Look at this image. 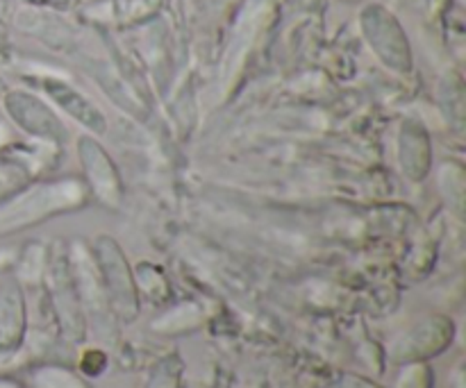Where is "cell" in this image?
Masks as SVG:
<instances>
[{"instance_id": "11", "label": "cell", "mask_w": 466, "mask_h": 388, "mask_svg": "<svg viewBox=\"0 0 466 388\" xmlns=\"http://www.w3.org/2000/svg\"><path fill=\"white\" fill-rule=\"evenodd\" d=\"M432 382L435 375L426 362H410L399 371L394 388H432Z\"/></svg>"}, {"instance_id": "4", "label": "cell", "mask_w": 466, "mask_h": 388, "mask_svg": "<svg viewBox=\"0 0 466 388\" xmlns=\"http://www.w3.org/2000/svg\"><path fill=\"white\" fill-rule=\"evenodd\" d=\"M71 268L85 318L94 323L98 336H107L109 339L116 330V313H114L112 303H109V295L105 291L103 280H100L98 268L89 257H82L80 253H73Z\"/></svg>"}, {"instance_id": "5", "label": "cell", "mask_w": 466, "mask_h": 388, "mask_svg": "<svg viewBox=\"0 0 466 388\" xmlns=\"http://www.w3.org/2000/svg\"><path fill=\"white\" fill-rule=\"evenodd\" d=\"M362 27L367 35L369 44L373 45L380 59L390 64L396 71H405L410 68V50L408 41H405L403 30H400L399 21L391 18V14L382 7H367L362 14Z\"/></svg>"}, {"instance_id": "1", "label": "cell", "mask_w": 466, "mask_h": 388, "mask_svg": "<svg viewBox=\"0 0 466 388\" xmlns=\"http://www.w3.org/2000/svg\"><path fill=\"white\" fill-rule=\"evenodd\" d=\"M96 268L116 318L126 323L135 321L139 316V289L123 257V250L109 236H100L96 244Z\"/></svg>"}, {"instance_id": "8", "label": "cell", "mask_w": 466, "mask_h": 388, "mask_svg": "<svg viewBox=\"0 0 466 388\" xmlns=\"http://www.w3.org/2000/svg\"><path fill=\"white\" fill-rule=\"evenodd\" d=\"M46 91H48L50 98L57 100V103L62 104V107L66 109L73 118L82 121L86 127H96V125L105 127V121L98 116V112H96V109L91 107V104L86 103L80 94H76L71 86L62 85V82L48 80L46 82Z\"/></svg>"}, {"instance_id": "9", "label": "cell", "mask_w": 466, "mask_h": 388, "mask_svg": "<svg viewBox=\"0 0 466 388\" xmlns=\"http://www.w3.org/2000/svg\"><path fill=\"white\" fill-rule=\"evenodd\" d=\"M27 388H91L89 382L62 363H41L27 375Z\"/></svg>"}, {"instance_id": "16", "label": "cell", "mask_w": 466, "mask_h": 388, "mask_svg": "<svg viewBox=\"0 0 466 388\" xmlns=\"http://www.w3.org/2000/svg\"><path fill=\"white\" fill-rule=\"evenodd\" d=\"M85 3H96V0H85Z\"/></svg>"}, {"instance_id": "12", "label": "cell", "mask_w": 466, "mask_h": 388, "mask_svg": "<svg viewBox=\"0 0 466 388\" xmlns=\"http://www.w3.org/2000/svg\"><path fill=\"white\" fill-rule=\"evenodd\" d=\"M180 386V362L176 357H168L159 363L155 371L148 388H177Z\"/></svg>"}, {"instance_id": "15", "label": "cell", "mask_w": 466, "mask_h": 388, "mask_svg": "<svg viewBox=\"0 0 466 388\" xmlns=\"http://www.w3.org/2000/svg\"><path fill=\"white\" fill-rule=\"evenodd\" d=\"M0 388H27V386H25V384H21V382L12 380V377L0 375Z\"/></svg>"}, {"instance_id": "7", "label": "cell", "mask_w": 466, "mask_h": 388, "mask_svg": "<svg viewBox=\"0 0 466 388\" xmlns=\"http://www.w3.org/2000/svg\"><path fill=\"white\" fill-rule=\"evenodd\" d=\"M80 157L82 164L86 168V175H89L91 189L98 191L100 200L114 204L121 194V186H118L116 171H114V164L109 162L107 154L98 148L96 141H91L89 136H82L80 139Z\"/></svg>"}, {"instance_id": "3", "label": "cell", "mask_w": 466, "mask_h": 388, "mask_svg": "<svg viewBox=\"0 0 466 388\" xmlns=\"http://www.w3.org/2000/svg\"><path fill=\"white\" fill-rule=\"evenodd\" d=\"M455 336L453 321L446 316H428L410 327L391 343V357L399 363L428 362L451 345Z\"/></svg>"}, {"instance_id": "14", "label": "cell", "mask_w": 466, "mask_h": 388, "mask_svg": "<svg viewBox=\"0 0 466 388\" xmlns=\"http://www.w3.org/2000/svg\"><path fill=\"white\" fill-rule=\"evenodd\" d=\"M464 375H462V363H458V368L453 371V375H451V386L453 388H464Z\"/></svg>"}, {"instance_id": "10", "label": "cell", "mask_w": 466, "mask_h": 388, "mask_svg": "<svg viewBox=\"0 0 466 388\" xmlns=\"http://www.w3.org/2000/svg\"><path fill=\"white\" fill-rule=\"evenodd\" d=\"M200 325H203V313H200V309L194 303H185L173 307L164 316L155 318L150 327L155 332H159V334H185V332L198 330Z\"/></svg>"}, {"instance_id": "6", "label": "cell", "mask_w": 466, "mask_h": 388, "mask_svg": "<svg viewBox=\"0 0 466 388\" xmlns=\"http://www.w3.org/2000/svg\"><path fill=\"white\" fill-rule=\"evenodd\" d=\"M25 295L16 280L0 284V353L18 350L25 341Z\"/></svg>"}, {"instance_id": "2", "label": "cell", "mask_w": 466, "mask_h": 388, "mask_svg": "<svg viewBox=\"0 0 466 388\" xmlns=\"http://www.w3.org/2000/svg\"><path fill=\"white\" fill-rule=\"evenodd\" d=\"M46 286H48L50 303L62 336L71 343H80L86 332V318L82 312L80 295H77L76 277H73L71 259L53 257L46 268Z\"/></svg>"}, {"instance_id": "13", "label": "cell", "mask_w": 466, "mask_h": 388, "mask_svg": "<svg viewBox=\"0 0 466 388\" xmlns=\"http://www.w3.org/2000/svg\"><path fill=\"white\" fill-rule=\"evenodd\" d=\"M337 388H380V386L373 384V382H369V380H364V377L344 375L341 377L339 384H337Z\"/></svg>"}]
</instances>
